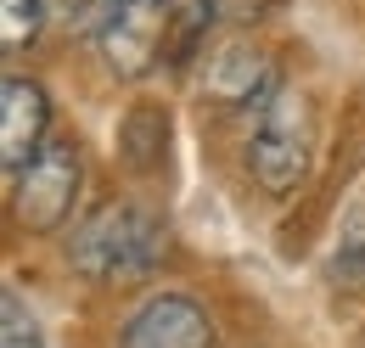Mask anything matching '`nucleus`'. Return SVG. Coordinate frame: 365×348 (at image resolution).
<instances>
[{
	"instance_id": "obj_1",
	"label": "nucleus",
	"mask_w": 365,
	"mask_h": 348,
	"mask_svg": "<svg viewBox=\"0 0 365 348\" xmlns=\"http://www.w3.org/2000/svg\"><path fill=\"white\" fill-rule=\"evenodd\" d=\"M163 247H169L163 219L146 214L140 203H107V208H96L68 236V259L91 281H135V275H152L158 259H163Z\"/></svg>"
},
{
	"instance_id": "obj_2",
	"label": "nucleus",
	"mask_w": 365,
	"mask_h": 348,
	"mask_svg": "<svg viewBox=\"0 0 365 348\" xmlns=\"http://www.w3.org/2000/svg\"><path fill=\"white\" fill-rule=\"evenodd\" d=\"M309 158H315V113L298 90L281 85L259 107V124H253V140H247V169L270 197H287L292 185H304Z\"/></svg>"
},
{
	"instance_id": "obj_3",
	"label": "nucleus",
	"mask_w": 365,
	"mask_h": 348,
	"mask_svg": "<svg viewBox=\"0 0 365 348\" xmlns=\"http://www.w3.org/2000/svg\"><path fill=\"white\" fill-rule=\"evenodd\" d=\"M79 146L73 140H46L23 169L11 174V219L29 230V236H56L68 214H73V197H79Z\"/></svg>"
},
{
	"instance_id": "obj_4",
	"label": "nucleus",
	"mask_w": 365,
	"mask_h": 348,
	"mask_svg": "<svg viewBox=\"0 0 365 348\" xmlns=\"http://www.w3.org/2000/svg\"><path fill=\"white\" fill-rule=\"evenodd\" d=\"M180 29V11L169 0H124L107 23H101V56L113 73L140 79L158 68V56L169 51V34Z\"/></svg>"
},
{
	"instance_id": "obj_5",
	"label": "nucleus",
	"mask_w": 365,
	"mask_h": 348,
	"mask_svg": "<svg viewBox=\"0 0 365 348\" xmlns=\"http://www.w3.org/2000/svg\"><path fill=\"white\" fill-rule=\"evenodd\" d=\"M197 85L220 107H253L259 113L281 90V73H275L270 51H259V45H247V40H220L214 51H202Z\"/></svg>"
},
{
	"instance_id": "obj_6",
	"label": "nucleus",
	"mask_w": 365,
	"mask_h": 348,
	"mask_svg": "<svg viewBox=\"0 0 365 348\" xmlns=\"http://www.w3.org/2000/svg\"><path fill=\"white\" fill-rule=\"evenodd\" d=\"M118 348H214V320L185 292H158L124 320Z\"/></svg>"
},
{
	"instance_id": "obj_7",
	"label": "nucleus",
	"mask_w": 365,
	"mask_h": 348,
	"mask_svg": "<svg viewBox=\"0 0 365 348\" xmlns=\"http://www.w3.org/2000/svg\"><path fill=\"white\" fill-rule=\"evenodd\" d=\"M46 124H51L46 90L34 79H6V90H0V158L11 174L46 146Z\"/></svg>"
},
{
	"instance_id": "obj_8",
	"label": "nucleus",
	"mask_w": 365,
	"mask_h": 348,
	"mask_svg": "<svg viewBox=\"0 0 365 348\" xmlns=\"http://www.w3.org/2000/svg\"><path fill=\"white\" fill-rule=\"evenodd\" d=\"M40 23H46V0H0V45L11 56L34 45Z\"/></svg>"
},
{
	"instance_id": "obj_9",
	"label": "nucleus",
	"mask_w": 365,
	"mask_h": 348,
	"mask_svg": "<svg viewBox=\"0 0 365 348\" xmlns=\"http://www.w3.org/2000/svg\"><path fill=\"white\" fill-rule=\"evenodd\" d=\"M6 348H46L40 343V332H34V320L23 314V304L6 292Z\"/></svg>"
},
{
	"instance_id": "obj_10",
	"label": "nucleus",
	"mask_w": 365,
	"mask_h": 348,
	"mask_svg": "<svg viewBox=\"0 0 365 348\" xmlns=\"http://www.w3.org/2000/svg\"><path fill=\"white\" fill-rule=\"evenodd\" d=\"M343 242H337V253H349V259H365V197L343 214V230H337Z\"/></svg>"
},
{
	"instance_id": "obj_11",
	"label": "nucleus",
	"mask_w": 365,
	"mask_h": 348,
	"mask_svg": "<svg viewBox=\"0 0 365 348\" xmlns=\"http://www.w3.org/2000/svg\"><path fill=\"white\" fill-rule=\"evenodd\" d=\"M202 6H208V17H225V23H253L270 11V0H202Z\"/></svg>"
},
{
	"instance_id": "obj_12",
	"label": "nucleus",
	"mask_w": 365,
	"mask_h": 348,
	"mask_svg": "<svg viewBox=\"0 0 365 348\" xmlns=\"http://www.w3.org/2000/svg\"><path fill=\"white\" fill-rule=\"evenodd\" d=\"M113 6H124V0H113Z\"/></svg>"
}]
</instances>
